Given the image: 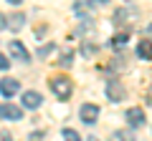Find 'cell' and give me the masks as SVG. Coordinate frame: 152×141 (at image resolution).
Listing matches in <instances>:
<instances>
[{"instance_id":"obj_5","label":"cell","mask_w":152,"mask_h":141,"mask_svg":"<svg viewBox=\"0 0 152 141\" xmlns=\"http://www.w3.org/2000/svg\"><path fill=\"white\" fill-rule=\"evenodd\" d=\"M23 106L26 109H38L41 106V93L38 91H26L23 93Z\"/></svg>"},{"instance_id":"obj_3","label":"cell","mask_w":152,"mask_h":141,"mask_svg":"<svg viewBox=\"0 0 152 141\" xmlns=\"http://www.w3.org/2000/svg\"><path fill=\"white\" fill-rule=\"evenodd\" d=\"M8 45H10V55H13V58H18L20 63H28V60H31V53L23 48V43H18V40H10Z\"/></svg>"},{"instance_id":"obj_12","label":"cell","mask_w":152,"mask_h":141,"mask_svg":"<svg viewBox=\"0 0 152 141\" xmlns=\"http://www.w3.org/2000/svg\"><path fill=\"white\" fill-rule=\"evenodd\" d=\"M71 60H74V53H71V50H64V55H61V60H58V63L66 68V65H71Z\"/></svg>"},{"instance_id":"obj_4","label":"cell","mask_w":152,"mask_h":141,"mask_svg":"<svg viewBox=\"0 0 152 141\" xmlns=\"http://www.w3.org/2000/svg\"><path fill=\"white\" fill-rule=\"evenodd\" d=\"M107 96L112 98V101H122V98H124V86H122L119 81H109V86H107Z\"/></svg>"},{"instance_id":"obj_11","label":"cell","mask_w":152,"mask_h":141,"mask_svg":"<svg viewBox=\"0 0 152 141\" xmlns=\"http://www.w3.org/2000/svg\"><path fill=\"white\" fill-rule=\"evenodd\" d=\"M137 53H140L142 58H152V43H147V40L140 43V45H137Z\"/></svg>"},{"instance_id":"obj_15","label":"cell","mask_w":152,"mask_h":141,"mask_svg":"<svg viewBox=\"0 0 152 141\" xmlns=\"http://www.w3.org/2000/svg\"><path fill=\"white\" fill-rule=\"evenodd\" d=\"M41 139H43V134H41V131H38V134H33V136H31V141H41Z\"/></svg>"},{"instance_id":"obj_13","label":"cell","mask_w":152,"mask_h":141,"mask_svg":"<svg viewBox=\"0 0 152 141\" xmlns=\"http://www.w3.org/2000/svg\"><path fill=\"white\" fill-rule=\"evenodd\" d=\"M64 139L66 141H79V134H76L74 129H64Z\"/></svg>"},{"instance_id":"obj_17","label":"cell","mask_w":152,"mask_h":141,"mask_svg":"<svg viewBox=\"0 0 152 141\" xmlns=\"http://www.w3.org/2000/svg\"><path fill=\"white\" fill-rule=\"evenodd\" d=\"M89 141H99V139H89Z\"/></svg>"},{"instance_id":"obj_6","label":"cell","mask_w":152,"mask_h":141,"mask_svg":"<svg viewBox=\"0 0 152 141\" xmlns=\"http://www.w3.org/2000/svg\"><path fill=\"white\" fill-rule=\"evenodd\" d=\"M18 88H20V86H18V81H13V78H5V81L0 83V91H3L5 98H13L18 93Z\"/></svg>"},{"instance_id":"obj_18","label":"cell","mask_w":152,"mask_h":141,"mask_svg":"<svg viewBox=\"0 0 152 141\" xmlns=\"http://www.w3.org/2000/svg\"><path fill=\"white\" fill-rule=\"evenodd\" d=\"M150 33H152V25H150Z\"/></svg>"},{"instance_id":"obj_2","label":"cell","mask_w":152,"mask_h":141,"mask_svg":"<svg viewBox=\"0 0 152 141\" xmlns=\"http://www.w3.org/2000/svg\"><path fill=\"white\" fill-rule=\"evenodd\" d=\"M96 119H99V106H96V103H84V106H81V121L91 126Z\"/></svg>"},{"instance_id":"obj_14","label":"cell","mask_w":152,"mask_h":141,"mask_svg":"<svg viewBox=\"0 0 152 141\" xmlns=\"http://www.w3.org/2000/svg\"><path fill=\"white\" fill-rule=\"evenodd\" d=\"M94 53H96V45H89V43H84V55L89 58V55H94Z\"/></svg>"},{"instance_id":"obj_10","label":"cell","mask_w":152,"mask_h":141,"mask_svg":"<svg viewBox=\"0 0 152 141\" xmlns=\"http://www.w3.org/2000/svg\"><path fill=\"white\" fill-rule=\"evenodd\" d=\"M127 40H129V35H127V33H119V35H114V38L109 40V45H112V48H124Z\"/></svg>"},{"instance_id":"obj_1","label":"cell","mask_w":152,"mask_h":141,"mask_svg":"<svg viewBox=\"0 0 152 141\" xmlns=\"http://www.w3.org/2000/svg\"><path fill=\"white\" fill-rule=\"evenodd\" d=\"M51 91H53L58 98H69V96H71V81H69L66 76L51 78Z\"/></svg>"},{"instance_id":"obj_9","label":"cell","mask_w":152,"mask_h":141,"mask_svg":"<svg viewBox=\"0 0 152 141\" xmlns=\"http://www.w3.org/2000/svg\"><path fill=\"white\" fill-rule=\"evenodd\" d=\"M23 20H26V15H23V13H15L10 20H8V18H3V23H5V25H10L13 30H20V28H23Z\"/></svg>"},{"instance_id":"obj_8","label":"cell","mask_w":152,"mask_h":141,"mask_svg":"<svg viewBox=\"0 0 152 141\" xmlns=\"http://www.w3.org/2000/svg\"><path fill=\"white\" fill-rule=\"evenodd\" d=\"M127 121H129L132 126H142V124H145V114H142V109H129V111H127Z\"/></svg>"},{"instance_id":"obj_7","label":"cell","mask_w":152,"mask_h":141,"mask_svg":"<svg viewBox=\"0 0 152 141\" xmlns=\"http://www.w3.org/2000/svg\"><path fill=\"white\" fill-rule=\"evenodd\" d=\"M23 116V111L18 109V106H13V103H3V119H10V121H18Z\"/></svg>"},{"instance_id":"obj_16","label":"cell","mask_w":152,"mask_h":141,"mask_svg":"<svg viewBox=\"0 0 152 141\" xmlns=\"http://www.w3.org/2000/svg\"><path fill=\"white\" fill-rule=\"evenodd\" d=\"M8 3H10V5H18V3H23V0H8Z\"/></svg>"}]
</instances>
